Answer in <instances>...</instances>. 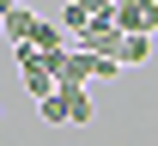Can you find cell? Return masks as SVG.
Listing matches in <instances>:
<instances>
[{"label":"cell","mask_w":158,"mask_h":146,"mask_svg":"<svg viewBox=\"0 0 158 146\" xmlns=\"http://www.w3.org/2000/svg\"><path fill=\"white\" fill-rule=\"evenodd\" d=\"M110 6H128V0H110Z\"/></svg>","instance_id":"obj_9"},{"label":"cell","mask_w":158,"mask_h":146,"mask_svg":"<svg viewBox=\"0 0 158 146\" xmlns=\"http://www.w3.org/2000/svg\"><path fill=\"white\" fill-rule=\"evenodd\" d=\"M31 49H43L49 61H61V55L73 49V37H67L61 24H49V19H37V37H31Z\"/></svg>","instance_id":"obj_5"},{"label":"cell","mask_w":158,"mask_h":146,"mask_svg":"<svg viewBox=\"0 0 158 146\" xmlns=\"http://www.w3.org/2000/svg\"><path fill=\"white\" fill-rule=\"evenodd\" d=\"M152 55V37H122V49H116V67H140Z\"/></svg>","instance_id":"obj_7"},{"label":"cell","mask_w":158,"mask_h":146,"mask_svg":"<svg viewBox=\"0 0 158 146\" xmlns=\"http://www.w3.org/2000/svg\"><path fill=\"white\" fill-rule=\"evenodd\" d=\"M37 116H43L49 128H61V122H67V104H61V91H55V98H43V104H37Z\"/></svg>","instance_id":"obj_8"},{"label":"cell","mask_w":158,"mask_h":146,"mask_svg":"<svg viewBox=\"0 0 158 146\" xmlns=\"http://www.w3.org/2000/svg\"><path fill=\"white\" fill-rule=\"evenodd\" d=\"M12 61H19V79H24V91H31L37 104L61 91V79H55V61H49L43 49H31V43H24V49H12Z\"/></svg>","instance_id":"obj_1"},{"label":"cell","mask_w":158,"mask_h":146,"mask_svg":"<svg viewBox=\"0 0 158 146\" xmlns=\"http://www.w3.org/2000/svg\"><path fill=\"white\" fill-rule=\"evenodd\" d=\"M61 104H67V122H73V128L91 122V98H85V85H61Z\"/></svg>","instance_id":"obj_6"},{"label":"cell","mask_w":158,"mask_h":146,"mask_svg":"<svg viewBox=\"0 0 158 146\" xmlns=\"http://www.w3.org/2000/svg\"><path fill=\"white\" fill-rule=\"evenodd\" d=\"M0 37H12V49H24V43L37 37V12H31V6H12V12L0 19Z\"/></svg>","instance_id":"obj_4"},{"label":"cell","mask_w":158,"mask_h":146,"mask_svg":"<svg viewBox=\"0 0 158 146\" xmlns=\"http://www.w3.org/2000/svg\"><path fill=\"white\" fill-rule=\"evenodd\" d=\"M73 49L98 55V61H116V49H122V31H116V24H91V31H85V37H79Z\"/></svg>","instance_id":"obj_3"},{"label":"cell","mask_w":158,"mask_h":146,"mask_svg":"<svg viewBox=\"0 0 158 146\" xmlns=\"http://www.w3.org/2000/svg\"><path fill=\"white\" fill-rule=\"evenodd\" d=\"M116 31L122 37H158V0H128V6H116Z\"/></svg>","instance_id":"obj_2"}]
</instances>
